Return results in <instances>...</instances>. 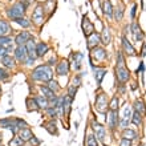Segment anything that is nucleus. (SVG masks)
I'll use <instances>...</instances> for the list:
<instances>
[{
    "mask_svg": "<svg viewBox=\"0 0 146 146\" xmlns=\"http://www.w3.org/2000/svg\"><path fill=\"white\" fill-rule=\"evenodd\" d=\"M53 76V72L49 65H38L32 72V78L37 81H50Z\"/></svg>",
    "mask_w": 146,
    "mask_h": 146,
    "instance_id": "nucleus-1",
    "label": "nucleus"
},
{
    "mask_svg": "<svg viewBox=\"0 0 146 146\" xmlns=\"http://www.w3.org/2000/svg\"><path fill=\"white\" fill-rule=\"evenodd\" d=\"M24 13H25V7H24V4L21 3V1H20V3H16L15 5H12L7 12V15L13 20L24 17Z\"/></svg>",
    "mask_w": 146,
    "mask_h": 146,
    "instance_id": "nucleus-2",
    "label": "nucleus"
},
{
    "mask_svg": "<svg viewBox=\"0 0 146 146\" xmlns=\"http://www.w3.org/2000/svg\"><path fill=\"white\" fill-rule=\"evenodd\" d=\"M130 119H131V109L129 105H126V106L123 108L122 115H121V118H119V121H118L119 126L122 127V129H126L129 122H130Z\"/></svg>",
    "mask_w": 146,
    "mask_h": 146,
    "instance_id": "nucleus-3",
    "label": "nucleus"
},
{
    "mask_svg": "<svg viewBox=\"0 0 146 146\" xmlns=\"http://www.w3.org/2000/svg\"><path fill=\"white\" fill-rule=\"evenodd\" d=\"M108 108V98H106V94L105 93H100L98 96L96 97V109L100 113H105Z\"/></svg>",
    "mask_w": 146,
    "mask_h": 146,
    "instance_id": "nucleus-4",
    "label": "nucleus"
},
{
    "mask_svg": "<svg viewBox=\"0 0 146 146\" xmlns=\"http://www.w3.org/2000/svg\"><path fill=\"white\" fill-rule=\"evenodd\" d=\"M32 20H33V23L40 25L42 23V20H44V8L41 5H37L35 8V11L32 13Z\"/></svg>",
    "mask_w": 146,
    "mask_h": 146,
    "instance_id": "nucleus-5",
    "label": "nucleus"
},
{
    "mask_svg": "<svg viewBox=\"0 0 146 146\" xmlns=\"http://www.w3.org/2000/svg\"><path fill=\"white\" fill-rule=\"evenodd\" d=\"M15 57L19 60L20 62H27L28 58V53L27 49H25V45H19L15 49Z\"/></svg>",
    "mask_w": 146,
    "mask_h": 146,
    "instance_id": "nucleus-6",
    "label": "nucleus"
},
{
    "mask_svg": "<svg viewBox=\"0 0 146 146\" xmlns=\"http://www.w3.org/2000/svg\"><path fill=\"white\" fill-rule=\"evenodd\" d=\"M82 29H84V35L86 36V37H89V36L92 35V33H94V25H93L90 21H89L88 17H82Z\"/></svg>",
    "mask_w": 146,
    "mask_h": 146,
    "instance_id": "nucleus-7",
    "label": "nucleus"
},
{
    "mask_svg": "<svg viewBox=\"0 0 146 146\" xmlns=\"http://www.w3.org/2000/svg\"><path fill=\"white\" fill-rule=\"evenodd\" d=\"M93 129L96 131V138L100 139L104 142L105 141V137H106V133H105V127L98 122H93Z\"/></svg>",
    "mask_w": 146,
    "mask_h": 146,
    "instance_id": "nucleus-8",
    "label": "nucleus"
},
{
    "mask_svg": "<svg viewBox=\"0 0 146 146\" xmlns=\"http://www.w3.org/2000/svg\"><path fill=\"white\" fill-rule=\"evenodd\" d=\"M31 38H32L31 33L24 31V32H21V33H19V35L16 36L15 42L17 44V46H19V45H25V44H27V41H28V40H31Z\"/></svg>",
    "mask_w": 146,
    "mask_h": 146,
    "instance_id": "nucleus-9",
    "label": "nucleus"
},
{
    "mask_svg": "<svg viewBox=\"0 0 146 146\" xmlns=\"http://www.w3.org/2000/svg\"><path fill=\"white\" fill-rule=\"evenodd\" d=\"M115 76L119 82H126L129 80V70L126 68H115Z\"/></svg>",
    "mask_w": 146,
    "mask_h": 146,
    "instance_id": "nucleus-10",
    "label": "nucleus"
},
{
    "mask_svg": "<svg viewBox=\"0 0 146 146\" xmlns=\"http://www.w3.org/2000/svg\"><path fill=\"white\" fill-rule=\"evenodd\" d=\"M56 73H57L58 76H66L69 73V62L66 61V60H62L57 65V68H56Z\"/></svg>",
    "mask_w": 146,
    "mask_h": 146,
    "instance_id": "nucleus-11",
    "label": "nucleus"
},
{
    "mask_svg": "<svg viewBox=\"0 0 146 146\" xmlns=\"http://www.w3.org/2000/svg\"><path fill=\"white\" fill-rule=\"evenodd\" d=\"M106 57V52H105L104 48H93L92 50V58H96L97 61H101Z\"/></svg>",
    "mask_w": 146,
    "mask_h": 146,
    "instance_id": "nucleus-12",
    "label": "nucleus"
},
{
    "mask_svg": "<svg viewBox=\"0 0 146 146\" xmlns=\"http://www.w3.org/2000/svg\"><path fill=\"white\" fill-rule=\"evenodd\" d=\"M48 50H49V46H48L46 42L41 41V42H38V44H36V54H37V57H42Z\"/></svg>",
    "mask_w": 146,
    "mask_h": 146,
    "instance_id": "nucleus-13",
    "label": "nucleus"
},
{
    "mask_svg": "<svg viewBox=\"0 0 146 146\" xmlns=\"http://www.w3.org/2000/svg\"><path fill=\"white\" fill-rule=\"evenodd\" d=\"M92 68H93V70H94V77H96V81L98 82V84H101L102 78H104L105 74H106V69H104V68H96L93 64H92Z\"/></svg>",
    "mask_w": 146,
    "mask_h": 146,
    "instance_id": "nucleus-14",
    "label": "nucleus"
},
{
    "mask_svg": "<svg viewBox=\"0 0 146 146\" xmlns=\"http://www.w3.org/2000/svg\"><path fill=\"white\" fill-rule=\"evenodd\" d=\"M118 121H119V118H118V114H117V111H110V114L108 115L109 127H110V129H114V127L117 126Z\"/></svg>",
    "mask_w": 146,
    "mask_h": 146,
    "instance_id": "nucleus-15",
    "label": "nucleus"
},
{
    "mask_svg": "<svg viewBox=\"0 0 146 146\" xmlns=\"http://www.w3.org/2000/svg\"><path fill=\"white\" fill-rule=\"evenodd\" d=\"M131 29H133V36H134V40L135 41H141L143 38V33L142 31H141V28L138 27V24L137 23H133V25H131Z\"/></svg>",
    "mask_w": 146,
    "mask_h": 146,
    "instance_id": "nucleus-16",
    "label": "nucleus"
},
{
    "mask_svg": "<svg viewBox=\"0 0 146 146\" xmlns=\"http://www.w3.org/2000/svg\"><path fill=\"white\" fill-rule=\"evenodd\" d=\"M122 45H123V49H125V52H126L127 54H130V56H135V49L133 48V45H131L130 41H129L126 37L122 38Z\"/></svg>",
    "mask_w": 146,
    "mask_h": 146,
    "instance_id": "nucleus-17",
    "label": "nucleus"
},
{
    "mask_svg": "<svg viewBox=\"0 0 146 146\" xmlns=\"http://www.w3.org/2000/svg\"><path fill=\"white\" fill-rule=\"evenodd\" d=\"M101 41L100 38V35H97V33H92V35L89 36V40H88V48L93 49V48H96L97 44Z\"/></svg>",
    "mask_w": 146,
    "mask_h": 146,
    "instance_id": "nucleus-18",
    "label": "nucleus"
},
{
    "mask_svg": "<svg viewBox=\"0 0 146 146\" xmlns=\"http://www.w3.org/2000/svg\"><path fill=\"white\" fill-rule=\"evenodd\" d=\"M33 137V134H32V131L28 129V127H25V129H20L19 130V138H21L25 142V141H29V139Z\"/></svg>",
    "mask_w": 146,
    "mask_h": 146,
    "instance_id": "nucleus-19",
    "label": "nucleus"
},
{
    "mask_svg": "<svg viewBox=\"0 0 146 146\" xmlns=\"http://www.w3.org/2000/svg\"><path fill=\"white\" fill-rule=\"evenodd\" d=\"M100 38H101V42H104V44L108 45L109 42L111 41L110 29H109V28H104V29H102V33L100 35Z\"/></svg>",
    "mask_w": 146,
    "mask_h": 146,
    "instance_id": "nucleus-20",
    "label": "nucleus"
},
{
    "mask_svg": "<svg viewBox=\"0 0 146 146\" xmlns=\"http://www.w3.org/2000/svg\"><path fill=\"white\" fill-rule=\"evenodd\" d=\"M102 9H104V13L108 17H113V7H111L110 0H105L104 5H102Z\"/></svg>",
    "mask_w": 146,
    "mask_h": 146,
    "instance_id": "nucleus-21",
    "label": "nucleus"
},
{
    "mask_svg": "<svg viewBox=\"0 0 146 146\" xmlns=\"http://www.w3.org/2000/svg\"><path fill=\"white\" fill-rule=\"evenodd\" d=\"M1 62H3V65L5 66V68H13V66H15V60H13L9 54L3 56V57H1Z\"/></svg>",
    "mask_w": 146,
    "mask_h": 146,
    "instance_id": "nucleus-22",
    "label": "nucleus"
},
{
    "mask_svg": "<svg viewBox=\"0 0 146 146\" xmlns=\"http://www.w3.org/2000/svg\"><path fill=\"white\" fill-rule=\"evenodd\" d=\"M40 90H41L42 93V97H45L46 100H52V98H54V93L50 90L48 86H40Z\"/></svg>",
    "mask_w": 146,
    "mask_h": 146,
    "instance_id": "nucleus-23",
    "label": "nucleus"
},
{
    "mask_svg": "<svg viewBox=\"0 0 146 146\" xmlns=\"http://www.w3.org/2000/svg\"><path fill=\"white\" fill-rule=\"evenodd\" d=\"M0 48H5V49L12 48V40L7 36H1L0 37Z\"/></svg>",
    "mask_w": 146,
    "mask_h": 146,
    "instance_id": "nucleus-24",
    "label": "nucleus"
},
{
    "mask_svg": "<svg viewBox=\"0 0 146 146\" xmlns=\"http://www.w3.org/2000/svg\"><path fill=\"white\" fill-rule=\"evenodd\" d=\"M134 109H135V111L137 113H139L141 115H143L146 113V106H145V104H143L142 101H135L134 102Z\"/></svg>",
    "mask_w": 146,
    "mask_h": 146,
    "instance_id": "nucleus-25",
    "label": "nucleus"
},
{
    "mask_svg": "<svg viewBox=\"0 0 146 146\" xmlns=\"http://www.w3.org/2000/svg\"><path fill=\"white\" fill-rule=\"evenodd\" d=\"M118 104H119V100L117 96H113L111 101L108 104V108L110 109V111H117L118 110Z\"/></svg>",
    "mask_w": 146,
    "mask_h": 146,
    "instance_id": "nucleus-26",
    "label": "nucleus"
},
{
    "mask_svg": "<svg viewBox=\"0 0 146 146\" xmlns=\"http://www.w3.org/2000/svg\"><path fill=\"white\" fill-rule=\"evenodd\" d=\"M9 31H11V29H9V25H8L7 21L0 20V37H1V36H7V33Z\"/></svg>",
    "mask_w": 146,
    "mask_h": 146,
    "instance_id": "nucleus-27",
    "label": "nucleus"
},
{
    "mask_svg": "<svg viewBox=\"0 0 146 146\" xmlns=\"http://www.w3.org/2000/svg\"><path fill=\"white\" fill-rule=\"evenodd\" d=\"M122 137L125 139H129V141H131V139H134L135 137H137V133H135L134 130H131V129H123Z\"/></svg>",
    "mask_w": 146,
    "mask_h": 146,
    "instance_id": "nucleus-28",
    "label": "nucleus"
},
{
    "mask_svg": "<svg viewBox=\"0 0 146 146\" xmlns=\"http://www.w3.org/2000/svg\"><path fill=\"white\" fill-rule=\"evenodd\" d=\"M36 102H37L38 105V108H41V109H46V108H49V101L46 100L45 97H37V98H35Z\"/></svg>",
    "mask_w": 146,
    "mask_h": 146,
    "instance_id": "nucleus-29",
    "label": "nucleus"
},
{
    "mask_svg": "<svg viewBox=\"0 0 146 146\" xmlns=\"http://www.w3.org/2000/svg\"><path fill=\"white\" fill-rule=\"evenodd\" d=\"M74 62H73V68L76 70H78L81 68V60H82V53H74L73 54Z\"/></svg>",
    "mask_w": 146,
    "mask_h": 146,
    "instance_id": "nucleus-30",
    "label": "nucleus"
},
{
    "mask_svg": "<svg viewBox=\"0 0 146 146\" xmlns=\"http://www.w3.org/2000/svg\"><path fill=\"white\" fill-rule=\"evenodd\" d=\"M27 108H28V110L31 111V110H38V105H37V102H36V100L35 98H28L27 100Z\"/></svg>",
    "mask_w": 146,
    "mask_h": 146,
    "instance_id": "nucleus-31",
    "label": "nucleus"
},
{
    "mask_svg": "<svg viewBox=\"0 0 146 146\" xmlns=\"http://www.w3.org/2000/svg\"><path fill=\"white\" fill-rule=\"evenodd\" d=\"M45 129L49 131L50 134H57V127H56V122L54 121H49L45 123Z\"/></svg>",
    "mask_w": 146,
    "mask_h": 146,
    "instance_id": "nucleus-32",
    "label": "nucleus"
},
{
    "mask_svg": "<svg viewBox=\"0 0 146 146\" xmlns=\"http://www.w3.org/2000/svg\"><path fill=\"white\" fill-rule=\"evenodd\" d=\"M131 121H133V123H134V125L139 126V125L142 123V115L139 114V113H137V111H134V113L131 114Z\"/></svg>",
    "mask_w": 146,
    "mask_h": 146,
    "instance_id": "nucleus-33",
    "label": "nucleus"
},
{
    "mask_svg": "<svg viewBox=\"0 0 146 146\" xmlns=\"http://www.w3.org/2000/svg\"><path fill=\"white\" fill-rule=\"evenodd\" d=\"M113 16H114V19L117 20V21H119V20H122L123 17V9L122 8H115V9H113Z\"/></svg>",
    "mask_w": 146,
    "mask_h": 146,
    "instance_id": "nucleus-34",
    "label": "nucleus"
},
{
    "mask_svg": "<svg viewBox=\"0 0 146 146\" xmlns=\"http://www.w3.org/2000/svg\"><path fill=\"white\" fill-rule=\"evenodd\" d=\"M48 88H49L53 93H56V92H58V90H60V85L57 84V81L50 80V81H48Z\"/></svg>",
    "mask_w": 146,
    "mask_h": 146,
    "instance_id": "nucleus-35",
    "label": "nucleus"
},
{
    "mask_svg": "<svg viewBox=\"0 0 146 146\" xmlns=\"http://www.w3.org/2000/svg\"><path fill=\"white\" fill-rule=\"evenodd\" d=\"M86 146H98L97 138L93 134H89L88 135V138H86Z\"/></svg>",
    "mask_w": 146,
    "mask_h": 146,
    "instance_id": "nucleus-36",
    "label": "nucleus"
},
{
    "mask_svg": "<svg viewBox=\"0 0 146 146\" xmlns=\"http://www.w3.org/2000/svg\"><path fill=\"white\" fill-rule=\"evenodd\" d=\"M15 21L19 24V25H21L23 28H28L29 25H31V21H29V20H27L25 17H20V19H16Z\"/></svg>",
    "mask_w": 146,
    "mask_h": 146,
    "instance_id": "nucleus-37",
    "label": "nucleus"
},
{
    "mask_svg": "<svg viewBox=\"0 0 146 146\" xmlns=\"http://www.w3.org/2000/svg\"><path fill=\"white\" fill-rule=\"evenodd\" d=\"M117 68H125V58L121 52L117 53Z\"/></svg>",
    "mask_w": 146,
    "mask_h": 146,
    "instance_id": "nucleus-38",
    "label": "nucleus"
},
{
    "mask_svg": "<svg viewBox=\"0 0 146 146\" xmlns=\"http://www.w3.org/2000/svg\"><path fill=\"white\" fill-rule=\"evenodd\" d=\"M13 122H15V119H11V118H3V119H0V126H3V127H9Z\"/></svg>",
    "mask_w": 146,
    "mask_h": 146,
    "instance_id": "nucleus-39",
    "label": "nucleus"
},
{
    "mask_svg": "<svg viewBox=\"0 0 146 146\" xmlns=\"http://www.w3.org/2000/svg\"><path fill=\"white\" fill-rule=\"evenodd\" d=\"M23 143H24V141L21 138H19V137H15L13 139L9 141V146H21Z\"/></svg>",
    "mask_w": 146,
    "mask_h": 146,
    "instance_id": "nucleus-40",
    "label": "nucleus"
},
{
    "mask_svg": "<svg viewBox=\"0 0 146 146\" xmlns=\"http://www.w3.org/2000/svg\"><path fill=\"white\" fill-rule=\"evenodd\" d=\"M15 121H16V126L19 127V129H25V127L28 126V125H27V122H25V121H23V119L16 118Z\"/></svg>",
    "mask_w": 146,
    "mask_h": 146,
    "instance_id": "nucleus-41",
    "label": "nucleus"
},
{
    "mask_svg": "<svg viewBox=\"0 0 146 146\" xmlns=\"http://www.w3.org/2000/svg\"><path fill=\"white\" fill-rule=\"evenodd\" d=\"M80 84H81V76L80 74H77V76L72 80V85L77 88V86H80Z\"/></svg>",
    "mask_w": 146,
    "mask_h": 146,
    "instance_id": "nucleus-42",
    "label": "nucleus"
},
{
    "mask_svg": "<svg viewBox=\"0 0 146 146\" xmlns=\"http://www.w3.org/2000/svg\"><path fill=\"white\" fill-rule=\"evenodd\" d=\"M46 111H48V114L52 117V118H54L56 115H57V110H56V108H46Z\"/></svg>",
    "mask_w": 146,
    "mask_h": 146,
    "instance_id": "nucleus-43",
    "label": "nucleus"
},
{
    "mask_svg": "<svg viewBox=\"0 0 146 146\" xmlns=\"http://www.w3.org/2000/svg\"><path fill=\"white\" fill-rule=\"evenodd\" d=\"M76 90H77V88L76 86H73V85H70L69 86V92H68V96L70 97V98H74V94H76Z\"/></svg>",
    "mask_w": 146,
    "mask_h": 146,
    "instance_id": "nucleus-44",
    "label": "nucleus"
},
{
    "mask_svg": "<svg viewBox=\"0 0 146 146\" xmlns=\"http://www.w3.org/2000/svg\"><path fill=\"white\" fill-rule=\"evenodd\" d=\"M12 50H13V48H9V49H5V48H0V57H3V56L8 54L9 52H12Z\"/></svg>",
    "mask_w": 146,
    "mask_h": 146,
    "instance_id": "nucleus-45",
    "label": "nucleus"
},
{
    "mask_svg": "<svg viewBox=\"0 0 146 146\" xmlns=\"http://www.w3.org/2000/svg\"><path fill=\"white\" fill-rule=\"evenodd\" d=\"M8 77V72L4 68H0V80H5Z\"/></svg>",
    "mask_w": 146,
    "mask_h": 146,
    "instance_id": "nucleus-46",
    "label": "nucleus"
},
{
    "mask_svg": "<svg viewBox=\"0 0 146 146\" xmlns=\"http://www.w3.org/2000/svg\"><path fill=\"white\" fill-rule=\"evenodd\" d=\"M29 141H31L32 146H37L38 143H40V139H37V138H36V137H32V138L29 139Z\"/></svg>",
    "mask_w": 146,
    "mask_h": 146,
    "instance_id": "nucleus-47",
    "label": "nucleus"
},
{
    "mask_svg": "<svg viewBox=\"0 0 146 146\" xmlns=\"http://www.w3.org/2000/svg\"><path fill=\"white\" fill-rule=\"evenodd\" d=\"M119 146H131V143H130V141H129V139L123 138L122 141H121V143H119Z\"/></svg>",
    "mask_w": 146,
    "mask_h": 146,
    "instance_id": "nucleus-48",
    "label": "nucleus"
},
{
    "mask_svg": "<svg viewBox=\"0 0 146 146\" xmlns=\"http://www.w3.org/2000/svg\"><path fill=\"white\" fill-rule=\"evenodd\" d=\"M32 1H33V0H21V3L24 4V7H25V8L29 7V4H31Z\"/></svg>",
    "mask_w": 146,
    "mask_h": 146,
    "instance_id": "nucleus-49",
    "label": "nucleus"
},
{
    "mask_svg": "<svg viewBox=\"0 0 146 146\" xmlns=\"http://www.w3.org/2000/svg\"><path fill=\"white\" fill-rule=\"evenodd\" d=\"M135 9H137V5L134 4V5H133V9H131V17H134L135 16Z\"/></svg>",
    "mask_w": 146,
    "mask_h": 146,
    "instance_id": "nucleus-50",
    "label": "nucleus"
},
{
    "mask_svg": "<svg viewBox=\"0 0 146 146\" xmlns=\"http://www.w3.org/2000/svg\"><path fill=\"white\" fill-rule=\"evenodd\" d=\"M54 61H56V57H52V58L49 60V65H53Z\"/></svg>",
    "mask_w": 146,
    "mask_h": 146,
    "instance_id": "nucleus-51",
    "label": "nucleus"
},
{
    "mask_svg": "<svg viewBox=\"0 0 146 146\" xmlns=\"http://www.w3.org/2000/svg\"><path fill=\"white\" fill-rule=\"evenodd\" d=\"M0 141H1V134H0Z\"/></svg>",
    "mask_w": 146,
    "mask_h": 146,
    "instance_id": "nucleus-52",
    "label": "nucleus"
}]
</instances>
